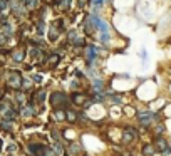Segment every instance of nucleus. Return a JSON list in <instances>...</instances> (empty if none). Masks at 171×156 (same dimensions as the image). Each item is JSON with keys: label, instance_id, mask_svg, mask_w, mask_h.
<instances>
[{"label": "nucleus", "instance_id": "f257e3e1", "mask_svg": "<svg viewBox=\"0 0 171 156\" xmlns=\"http://www.w3.org/2000/svg\"><path fill=\"white\" fill-rule=\"evenodd\" d=\"M136 136H137V133H136V131H134L133 128H126V129H124V139H126V141H131V139H134Z\"/></svg>", "mask_w": 171, "mask_h": 156}, {"label": "nucleus", "instance_id": "f03ea898", "mask_svg": "<svg viewBox=\"0 0 171 156\" xmlns=\"http://www.w3.org/2000/svg\"><path fill=\"white\" fill-rule=\"evenodd\" d=\"M62 101H66V99H64V96L59 94V92L52 96V104H54V106H59V104H61Z\"/></svg>", "mask_w": 171, "mask_h": 156}, {"label": "nucleus", "instance_id": "7ed1b4c3", "mask_svg": "<svg viewBox=\"0 0 171 156\" xmlns=\"http://www.w3.org/2000/svg\"><path fill=\"white\" fill-rule=\"evenodd\" d=\"M66 114H67V119H69V121H75V114L72 113V111H70V109H69Z\"/></svg>", "mask_w": 171, "mask_h": 156}, {"label": "nucleus", "instance_id": "20e7f679", "mask_svg": "<svg viewBox=\"0 0 171 156\" xmlns=\"http://www.w3.org/2000/svg\"><path fill=\"white\" fill-rule=\"evenodd\" d=\"M158 146H159V148H161V149H164V151L168 149V146H166V143H164L163 139H158Z\"/></svg>", "mask_w": 171, "mask_h": 156}, {"label": "nucleus", "instance_id": "39448f33", "mask_svg": "<svg viewBox=\"0 0 171 156\" xmlns=\"http://www.w3.org/2000/svg\"><path fill=\"white\" fill-rule=\"evenodd\" d=\"M91 59H94V50H92V49H87V61L91 62Z\"/></svg>", "mask_w": 171, "mask_h": 156}, {"label": "nucleus", "instance_id": "423d86ee", "mask_svg": "<svg viewBox=\"0 0 171 156\" xmlns=\"http://www.w3.org/2000/svg\"><path fill=\"white\" fill-rule=\"evenodd\" d=\"M74 102H84V96H74Z\"/></svg>", "mask_w": 171, "mask_h": 156}, {"label": "nucleus", "instance_id": "0eeeda50", "mask_svg": "<svg viewBox=\"0 0 171 156\" xmlns=\"http://www.w3.org/2000/svg\"><path fill=\"white\" fill-rule=\"evenodd\" d=\"M144 153H146V155H151V153H153V148H151V146H144Z\"/></svg>", "mask_w": 171, "mask_h": 156}, {"label": "nucleus", "instance_id": "6e6552de", "mask_svg": "<svg viewBox=\"0 0 171 156\" xmlns=\"http://www.w3.org/2000/svg\"><path fill=\"white\" fill-rule=\"evenodd\" d=\"M22 59V52H17V54H15V61H20Z\"/></svg>", "mask_w": 171, "mask_h": 156}, {"label": "nucleus", "instance_id": "1a4fd4ad", "mask_svg": "<svg viewBox=\"0 0 171 156\" xmlns=\"http://www.w3.org/2000/svg\"><path fill=\"white\" fill-rule=\"evenodd\" d=\"M35 3H37V0H29V7H34Z\"/></svg>", "mask_w": 171, "mask_h": 156}, {"label": "nucleus", "instance_id": "9d476101", "mask_svg": "<svg viewBox=\"0 0 171 156\" xmlns=\"http://www.w3.org/2000/svg\"><path fill=\"white\" fill-rule=\"evenodd\" d=\"M92 2H94V5H101V2H103V0H92Z\"/></svg>", "mask_w": 171, "mask_h": 156}]
</instances>
